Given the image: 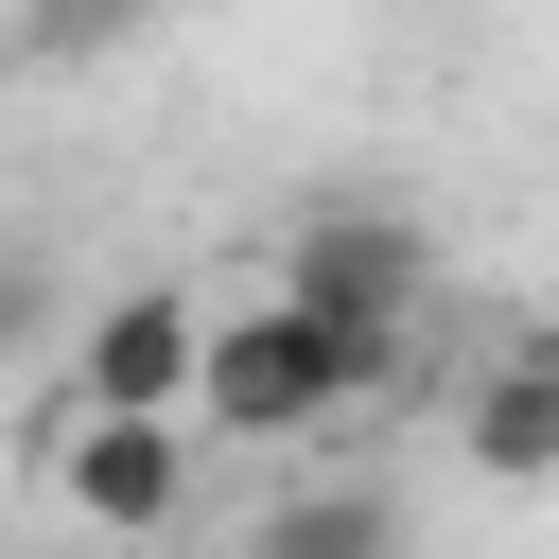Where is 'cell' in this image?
Masks as SVG:
<instances>
[{"label":"cell","instance_id":"6","mask_svg":"<svg viewBox=\"0 0 559 559\" xmlns=\"http://www.w3.org/2000/svg\"><path fill=\"white\" fill-rule=\"evenodd\" d=\"M122 35H157V0H17V52H52V70H87Z\"/></svg>","mask_w":559,"mask_h":559},{"label":"cell","instance_id":"5","mask_svg":"<svg viewBox=\"0 0 559 559\" xmlns=\"http://www.w3.org/2000/svg\"><path fill=\"white\" fill-rule=\"evenodd\" d=\"M454 437H472V472H489V489H542V472H559V332H524V349L454 402Z\"/></svg>","mask_w":559,"mask_h":559},{"label":"cell","instance_id":"2","mask_svg":"<svg viewBox=\"0 0 559 559\" xmlns=\"http://www.w3.org/2000/svg\"><path fill=\"white\" fill-rule=\"evenodd\" d=\"M280 297H314V314H349V332L419 349L437 227H419V210H384V192H332V210H297V227H280Z\"/></svg>","mask_w":559,"mask_h":559},{"label":"cell","instance_id":"3","mask_svg":"<svg viewBox=\"0 0 559 559\" xmlns=\"http://www.w3.org/2000/svg\"><path fill=\"white\" fill-rule=\"evenodd\" d=\"M35 437H52V507H70V524H105V542H157V524H192V419L52 402Z\"/></svg>","mask_w":559,"mask_h":559},{"label":"cell","instance_id":"4","mask_svg":"<svg viewBox=\"0 0 559 559\" xmlns=\"http://www.w3.org/2000/svg\"><path fill=\"white\" fill-rule=\"evenodd\" d=\"M192 332H210V297L192 280H122L87 332H70V384L52 402H122V419H192Z\"/></svg>","mask_w":559,"mask_h":559},{"label":"cell","instance_id":"1","mask_svg":"<svg viewBox=\"0 0 559 559\" xmlns=\"http://www.w3.org/2000/svg\"><path fill=\"white\" fill-rule=\"evenodd\" d=\"M384 384H419V349H384V332H349V314H314L280 280L192 332V437H245V454H297V437H332Z\"/></svg>","mask_w":559,"mask_h":559}]
</instances>
